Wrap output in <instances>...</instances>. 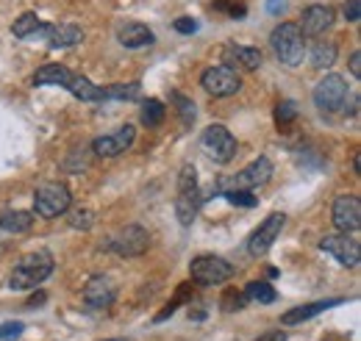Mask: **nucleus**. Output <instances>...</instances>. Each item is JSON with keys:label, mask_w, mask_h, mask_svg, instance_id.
Masks as SVG:
<instances>
[{"label": "nucleus", "mask_w": 361, "mask_h": 341, "mask_svg": "<svg viewBox=\"0 0 361 341\" xmlns=\"http://www.w3.org/2000/svg\"><path fill=\"white\" fill-rule=\"evenodd\" d=\"M53 266H56V264H53V256L45 253V250L25 253V256L17 261L8 286L17 289V292H31V289H37L39 283H45L47 278L53 275Z\"/></svg>", "instance_id": "nucleus-1"}, {"label": "nucleus", "mask_w": 361, "mask_h": 341, "mask_svg": "<svg viewBox=\"0 0 361 341\" xmlns=\"http://www.w3.org/2000/svg\"><path fill=\"white\" fill-rule=\"evenodd\" d=\"M270 44L275 50V56L281 58V64H286V67L303 64L306 42H303V34H300L298 23H281L270 34Z\"/></svg>", "instance_id": "nucleus-2"}, {"label": "nucleus", "mask_w": 361, "mask_h": 341, "mask_svg": "<svg viewBox=\"0 0 361 341\" xmlns=\"http://www.w3.org/2000/svg\"><path fill=\"white\" fill-rule=\"evenodd\" d=\"M200 189H197V170L192 164H183L178 172V200H176V216L183 228L192 225V219L200 211Z\"/></svg>", "instance_id": "nucleus-3"}, {"label": "nucleus", "mask_w": 361, "mask_h": 341, "mask_svg": "<svg viewBox=\"0 0 361 341\" xmlns=\"http://www.w3.org/2000/svg\"><path fill=\"white\" fill-rule=\"evenodd\" d=\"M73 206V194L64 183L59 180H50V183H42L34 194V211L39 213L42 219H53V216H61Z\"/></svg>", "instance_id": "nucleus-4"}, {"label": "nucleus", "mask_w": 361, "mask_h": 341, "mask_svg": "<svg viewBox=\"0 0 361 341\" xmlns=\"http://www.w3.org/2000/svg\"><path fill=\"white\" fill-rule=\"evenodd\" d=\"M233 272L236 269L220 256H197L192 258V264H189V275L200 286H220V283L233 278Z\"/></svg>", "instance_id": "nucleus-5"}, {"label": "nucleus", "mask_w": 361, "mask_h": 341, "mask_svg": "<svg viewBox=\"0 0 361 341\" xmlns=\"http://www.w3.org/2000/svg\"><path fill=\"white\" fill-rule=\"evenodd\" d=\"M200 147H203V153H206L214 164H228V161H233V156H236V150H239L233 133H231L226 125H209V128L203 130V136H200Z\"/></svg>", "instance_id": "nucleus-6"}, {"label": "nucleus", "mask_w": 361, "mask_h": 341, "mask_svg": "<svg viewBox=\"0 0 361 341\" xmlns=\"http://www.w3.org/2000/svg\"><path fill=\"white\" fill-rule=\"evenodd\" d=\"M147 244H150V233L142 225H126L114 236H109L103 242V250H111L117 256L134 258V256H142L147 250Z\"/></svg>", "instance_id": "nucleus-7"}, {"label": "nucleus", "mask_w": 361, "mask_h": 341, "mask_svg": "<svg viewBox=\"0 0 361 341\" xmlns=\"http://www.w3.org/2000/svg\"><path fill=\"white\" fill-rule=\"evenodd\" d=\"M348 97H350V86L342 75H325L314 86V106L319 111L336 114L348 106Z\"/></svg>", "instance_id": "nucleus-8"}, {"label": "nucleus", "mask_w": 361, "mask_h": 341, "mask_svg": "<svg viewBox=\"0 0 361 341\" xmlns=\"http://www.w3.org/2000/svg\"><path fill=\"white\" fill-rule=\"evenodd\" d=\"M270 178H272V161L267 156H259L253 164H247L242 172H236V175H231L228 180H223L217 189H220V192H233V189L253 192V189L264 186Z\"/></svg>", "instance_id": "nucleus-9"}, {"label": "nucleus", "mask_w": 361, "mask_h": 341, "mask_svg": "<svg viewBox=\"0 0 361 341\" xmlns=\"http://www.w3.org/2000/svg\"><path fill=\"white\" fill-rule=\"evenodd\" d=\"M200 86L214 97H231V94H236L242 89V78H239V73L233 67L217 64V67H209L200 75Z\"/></svg>", "instance_id": "nucleus-10"}, {"label": "nucleus", "mask_w": 361, "mask_h": 341, "mask_svg": "<svg viewBox=\"0 0 361 341\" xmlns=\"http://www.w3.org/2000/svg\"><path fill=\"white\" fill-rule=\"evenodd\" d=\"M319 250L334 256L348 269H356L361 264V247L356 239H350V233H328V236H322Z\"/></svg>", "instance_id": "nucleus-11"}, {"label": "nucleus", "mask_w": 361, "mask_h": 341, "mask_svg": "<svg viewBox=\"0 0 361 341\" xmlns=\"http://www.w3.org/2000/svg\"><path fill=\"white\" fill-rule=\"evenodd\" d=\"M283 222H286V213H270V216L253 230V236L247 239V253L256 258L264 256L272 244H275L278 233L283 230Z\"/></svg>", "instance_id": "nucleus-12"}, {"label": "nucleus", "mask_w": 361, "mask_h": 341, "mask_svg": "<svg viewBox=\"0 0 361 341\" xmlns=\"http://www.w3.org/2000/svg\"><path fill=\"white\" fill-rule=\"evenodd\" d=\"M134 139H136L134 125H123V128L114 130V133L97 136V139L92 142V153H94V156H100V159H114V156L126 153V150L134 144Z\"/></svg>", "instance_id": "nucleus-13"}, {"label": "nucleus", "mask_w": 361, "mask_h": 341, "mask_svg": "<svg viewBox=\"0 0 361 341\" xmlns=\"http://www.w3.org/2000/svg\"><path fill=\"white\" fill-rule=\"evenodd\" d=\"M334 225L342 233H356L361 228V203L356 194H342L334 200Z\"/></svg>", "instance_id": "nucleus-14"}, {"label": "nucleus", "mask_w": 361, "mask_h": 341, "mask_svg": "<svg viewBox=\"0 0 361 341\" xmlns=\"http://www.w3.org/2000/svg\"><path fill=\"white\" fill-rule=\"evenodd\" d=\"M331 25H334V8L331 6H322V3L309 6L303 11L300 23H298V28H300L303 37H322L325 31H331Z\"/></svg>", "instance_id": "nucleus-15"}, {"label": "nucleus", "mask_w": 361, "mask_h": 341, "mask_svg": "<svg viewBox=\"0 0 361 341\" xmlns=\"http://www.w3.org/2000/svg\"><path fill=\"white\" fill-rule=\"evenodd\" d=\"M114 299H117V289H114V283H111L109 278L94 275V278L87 280V286H84V302H87V308L103 311V308H109Z\"/></svg>", "instance_id": "nucleus-16"}, {"label": "nucleus", "mask_w": 361, "mask_h": 341, "mask_svg": "<svg viewBox=\"0 0 361 341\" xmlns=\"http://www.w3.org/2000/svg\"><path fill=\"white\" fill-rule=\"evenodd\" d=\"M42 37H45L47 47L64 50V47L81 44L84 31H81V25H75V23H56V25H45V34H42Z\"/></svg>", "instance_id": "nucleus-17"}, {"label": "nucleus", "mask_w": 361, "mask_h": 341, "mask_svg": "<svg viewBox=\"0 0 361 341\" xmlns=\"http://www.w3.org/2000/svg\"><path fill=\"white\" fill-rule=\"evenodd\" d=\"M223 58H226L228 67H242V70H259L264 61L262 50L250 47V44H226Z\"/></svg>", "instance_id": "nucleus-18"}, {"label": "nucleus", "mask_w": 361, "mask_h": 341, "mask_svg": "<svg viewBox=\"0 0 361 341\" xmlns=\"http://www.w3.org/2000/svg\"><path fill=\"white\" fill-rule=\"evenodd\" d=\"M117 39L128 50H142V47H150V44L156 42L153 31L147 25H142V23H123L117 28Z\"/></svg>", "instance_id": "nucleus-19"}, {"label": "nucleus", "mask_w": 361, "mask_h": 341, "mask_svg": "<svg viewBox=\"0 0 361 341\" xmlns=\"http://www.w3.org/2000/svg\"><path fill=\"white\" fill-rule=\"evenodd\" d=\"M342 302H345V299H339V297L306 302V305H298V308L286 311V314L281 316V322H283V325H300V322H306V319H314L317 314H322V311H328V308H336V305H342Z\"/></svg>", "instance_id": "nucleus-20"}, {"label": "nucleus", "mask_w": 361, "mask_h": 341, "mask_svg": "<svg viewBox=\"0 0 361 341\" xmlns=\"http://www.w3.org/2000/svg\"><path fill=\"white\" fill-rule=\"evenodd\" d=\"M70 81H73V73L64 64H45L34 75V84L37 86H64L67 89Z\"/></svg>", "instance_id": "nucleus-21"}, {"label": "nucleus", "mask_w": 361, "mask_h": 341, "mask_svg": "<svg viewBox=\"0 0 361 341\" xmlns=\"http://www.w3.org/2000/svg\"><path fill=\"white\" fill-rule=\"evenodd\" d=\"M31 228H34V213L20 211V209L0 211V230H6V233H28Z\"/></svg>", "instance_id": "nucleus-22"}, {"label": "nucleus", "mask_w": 361, "mask_h": 341, "mask_svg": "<svg viewBox=\"0 0 361 341\" xmlns=\"http://www.w3.org/2000/svg\"><path fill=\"white\" fill-rule=\"evenodd\" d=\"M39 28H42V20H39L34 11H25V14H20V17L14 20L11 34H14L17 39H31V37L39 34Z\"/></svg>", "instance_id": "nucleus-23"}, {"label": "nucleus", "mask_w": 361, "mask_h": 341, "mask_svg": "<svg viewBox=\"0 0 361 341\" xmlns=\"http://www.w3.org/2000/svg\"><path fill=\"white\" fill-rule=\"evenodd\" d=\"M78 100H87V103H97V100H103V89L100 86H94L90 78H84V75H73V81L67 86Z\"/></svg>", "instance_id": "nucleus-24"}, {"label": "nucleus", "mask_w": 361, "mask_h": 341, "mask_svg": "<svg viewBox=\"0 0 361 341\" xmlns=\"http://www.w3.org/2000/svg\"><path fill=\"white\" fill-rule=\"evenodd\" d=\"M164 117H167V111H164V103L161 100H145L142 103V111H139V120H142V125H147V128H156V125H161L164 123Z\"/></svg>", "instance_id": "nucleus-25"}, {"label": "nucleus", "mask_w": 361, "mask_h": 341, "mask_svg": "<svg viewBox=\"0 0 361 341\" xmlns=\"http://www.w3.org/2000/svg\"><path fill=\"white\" fill-rule=\"evenodd\" d=\"M245 297H247V302L270 305V302L278 299V292L272 289L270 283H264V280H253V283H247V286H245Z\"/></svg>", "instance_id": "nucleus-26"}, {"label": "nucleus", "mask_w": 361, "mask_h": 341, "mask_svg": "<svg viewBox=\"0 0 361 341\" xmlns=\"http://www.w3.org/2000/svg\"><path fill=\"white\" fill-rule=\"evenodd\" d=\"M142 97V86L136 84H114L103 89V100H139Z\"/></svg>", "instance_id": "nucleus-27"}, {"label": "nucleus", "mask_w": 361, "mask_h": 341, "mask_svg": "<svg viewBox=\"0 0 361 341\" xmlns=\"http://www.w3.org/2000/svg\"><path fill=\"white\" fill-rule=\"evenodd\" d=\"M334 61H336V44L319 42L312 47V67L328 70V67H334Z\"/></svg>", "instance_id": "nucleus-28"}, {"label": "nucleus", "mask_w": 361, "mask_h": 341, "mask_svg": "<svg viewBox=\"0 0 361 341\" xmlns=\"http://www.w3.org/2000/svg\"><path fill=\"white\" fill-rule=\"evenodd\" d=\"M298 120V106L292 103V100H281L278 106H275V123L278 125H289V123H295Z\"/></svg>", "instance_id": "nucleus-29"}, {"label": "nucleus", "mask_w": 361, "mask_h": 341, "mask_svg": "<svg viewBox=\"0 0 361 341\" xmlns=\"http://www.w3.org/2000/svg\"><path fill=\"white\" fill-rule=\"evenodd\" d=\"M226 200L231 206H239V209H253L259 200L253 197V192H245V189H233V192H223Z\"/></svg>", "instance_id": "nucleus-30"}, {"label": "nucleus", "mask_w": 361, "mask_h": 341, "mask_svg": "<svg viewBox=\"0 0 361 341\" xmlns=\"http://www.w3.org/2000/svg\"><path fill=\"white\" fill-rule=\"evenodd\" d=\"M173 103H176V108H178L183 125H192V123H195V103H192L189 97L178 94V92H173Z\"/></svg>", "instance_id": "nucleus-31"}, {"label": "nucleus", "mask_w": 361, "mask_h": 341, "mask_svg": "<svg viewBox=\"0 0 361 341\" xmlns=\"http://www.w3.org/2000/svg\"><path fill=\"white\" fill-rule=\"evenodd\" d=\"M214 8H217V11H226L228 17H233V20L247 14L245 3H239V0H217V3H214Z\"/></svg>", "instance_id": "nucleus-32"}, {"label": "nucleus", "mask_w": 361, "mask_h": 341, "mask_svg": "<svg viewBox=\"0 0 361 341\" xmlns=\"http://www.w3.org/2000/svg\"><path fill=\"white\" fill-rule=\"evenodd\" d=\"M189 292H192V286H189V283H183V286H180V292H178V297L173 299V302H167V305H164V311L156 316V322H164L167 316H173V314H176V308H178L180 302L186 299V294H189Z\"/></svg>", "instance_id": "nucleus-33"}, {"label": "nucleus", "mask_w": 361, "mask_h": 341, "mask_svg": "<svg viewBox=\"0 0 361 341\" xmlns=\"http://www.w3.org/2000/svg\"><path fill=\"white\" fill-rule=\"evenodd\" d=\"M92 222H94V213L87 211V209H81V211H73V213H70V225H73L75 230H90Z\"/></svg>", "instance_id": "nucleus-34"}, {"label": "nucleus", "mask_w": 361, "mask_h": 341, "mask_svg": "<svg viewBox=\"0 0 361 341\" xmlns=\"http://www.w3.org/2000/svg\"><path fill=\"white\" fill-rule=\"evenodd\" d=\"M23 330H25V325L23 322H3L0 325V341H14L23 336Z\"/></svg>", "instance_id": "nucleus-35"}, {"label": "nucleus", "mask_w": 361, "mask_h": 341, "mask_svg": "<svg viewBox=\"0 0 361 341\" xmlns=\"http://www.w3.org/2000/svg\"><path fill=\"white\" fill-rule=\"evenodd\" d=\"M245 302H247V297H245V294L226 292V297H223V308H226V311H239V308H245Z\"/></svg>", "instance_id": "nucleus-36"}, {"label": "nucleus", "mask_w": 361, "mask_h": 341, "mask_svg": "<svg viewBox=\"0 0 361 341\" xmlns=\"http://www.w3.org/2000/svg\"><path fill=\"white\" fill-rule=\"evenodd\" d=\"M197 28H200V25H197L195 17H178V20H176V31H178V34H195Z\"/></svg>", "instance_id": "nucleus-37"}, {"label": "nucleus", "mask_w": 361, "mask_h": 341, "mask_svg": "<svg viewBox=\"0 0 361 341\" xmlns=\"http://www.w3.org/2000/svg\"><path fill=\"white\" fill-rule=\"evenodd\" d=\"M345 17H348V23H359L361 0H348V3H345Z\"/></svg>", "instance_id": "nucleus-38"}, {"label": "nucleus", "mask_w": 361, "mask_h": 341, "mask_svg": "<svg viewBox=\"0 0 361 341\" xmlns=\"http://www.w3.org/2000/svg\"><path fill=\"white\" fill-rule=\"evenodd\" d=\"M350 73H353L356 78H361V53H359V50L350 56Z\"/></svg>", "instance_id": "nucleus-39"}, {"label": "nucleus", "mask_w": 361, "mask_h": 341, "mask_svg": "<svg viewBox=\"0 0 361 341\" xmlns=\"http://www.w3.org/2000/svg\"><path fill=\"white\" fill-rule=\"evenodd\" d=\"M256 341H286V333H281V330H272V333H264V336H259Z\"/></svg>", "instance_id": "nucleus-40"}, {"label": "nucleus", "mask_w": 361, "mask_h": 341, "mask_svg": "<svg viewBox=\"0 0 361 341\" xmlns=\"http://www.w3.org/2000/svg\"><path fill=\"white\" fill-rule=\"evenodd\" d=\"M281 8H283V0H270V3H267V11H270V14H278Z\"/></svg>", "instance_id": "nucleus-41"}, {"label": "nucleus", "mask_w": 361, "mask_h": 341, "mask_svg": "<svg viewBox=\"0 0 361 341\" xmlns=\"http://www.w3.org/2000/svg\"><path fill=\"white\" fill-rule=\"evenodd\" d=\"M39 302H45V294L39 292V294H34V297L28 299V305H39Z\"/></svg>", "instance_id": "nucleus-42"}]
</instances>
